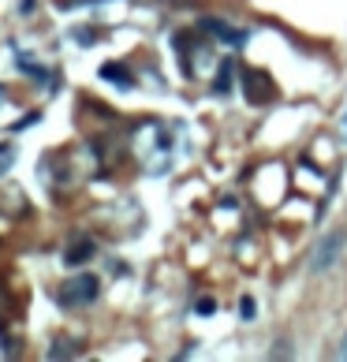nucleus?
<instances>
[{
	"mask_svg": "<svg viewBox=\"0 0 347 362\" xmlns=\"http://www.w3.org/2000/svg\"><path fill=\"white\" fill-rule=\"evenodd\" d=\"M30 124H38V113H30V116H23L19 124H12V135H19L23 127H30Z\"/></svg>",
	"mask_w": 347,
	"mask_h": 362,
	"instance_id": "nucleus-10",
	"label": "nucleus"
},
{
	"mask_svg": "<svg viewBox=\"0 0 347 362\" xmlns=\"http://www.w3.org/2000/svg\"><path fill=\"white\" fill-rule=\"evenodd\" d=\"M243 94H246V105H254V108H262V105H269L276 97V86H273V79H269L265 71H243Z\"/></svg>",
	"mask_w": 347,
	"mask_h": 362,
	"instance_id": "nucleus-2",
	"label": "nucleus"
},
{
	"mask_svg": "<svg viewBox=\"0 0 347 362\" xmlns=\"http://www.w3.org/2000/svg\"><path fill=\"white\" fill-rule=\"evenodd\" d=\"M216 94H228V86H232V60H224L221 64V75H216Z\"/></svg>",
	"mask_w": 347,
	"mask_h": 362,
	"instance_id": "nucleus-7",
	"label": "nucleus"
},
{
	"mask_svg": "<svg viewBox=\"0 0 347 362\" xmlns=\"http://www.w3.org/2000/svg\"><path fill=\"white\" fill-rule=\"evenodd\" d=\"M344 239H347V232H344V228H340V232H329V236H325L321 243L313 247L310 269H313V273H325V269H329L332 261L340 258V250H344Z\"/></svg>",
	"mask_w": 347,
	"mask_h": 362,
	"instance_id": "nucleus-3",
	"label": "nucleus"
},
{
	"mask_svg": "<svg viewBox=\"0 0 347 362\" xmlns=\"http://www.w3.org/2000/svg\"><path fill=\"white\" fill-rule=\"evenodd\" d=\"M194 310H198L202 317H209V314L216 310V303H213V299H198V306H194Z\"/></svg>",
	"mask_w": 347,
	"mask_h": 362,
	"instance_id": "nucleus-11",
	"label": "nucleus"
},
{
	"mask_svg": "<svg viewBox=\"0 0 347 362\" xmlns=\"http://www.w3.org/2000/svg\"><path fill=\"white\" fill-rule=\"evenodd\" d=\"M97 291H101V280L90 277V273H82V277H71L68 284H60L57 291V303L68 306V310H75V306H86L97 299Z\"/></svg>",
	"mask_w": 347,
	"mask_h": 362,
	"instance_id": "nucleus-1",
	"label": "nucleus"
},
{
	"mask_svg": "<svg viewBox=\"0 0 347 362\" xmlns=\"http://www.w3.org/2000/svg\"><path fill=\"white\" fill-rule=\"evenodd\" d=\"M336 359H347V336H344V344H340V351H336Z\"/></svg>",
	"mask_w": 347,
	"mask_h": 362,
	"instance_id": "nucleus-14",
	"label": "nucleus"
},
{
	"mask_svg": "<svg viewBox=\"0 0 347 362\" xmlns=\"http://www.w3.org/2000/svg\"><path fill=\"white\" fill-rule=\"evenodd\" d=\"M71 38H75V41H82V45H90V41H94V30H82V27H75V30H71Z\"/></svg>",
	"mask_w": 347,
	"mask_h": 362,
	"instance_id": "nucleus-9",
	"label": "nucleus"
},
{
	"mask_svg": "<svg viewBox=\"0 0 347 362\" xmlns=\"http://www.w3.org/2000/svg\"><path fill=\"white\" fill-rule=\"evenodd\" d=\"M34 4H38V0H19V8H23V15H30V12H34Z\"/></svg>",
	"mask_w": 347,
	"mask_h": 362,
	"instance_id": "nucleus-13",
	"label": "nucleus"
},
{
	"mask_svg": "<svg viewBox=\"0 0 347 362\" xmlns=\"http://www.w3.org/2000/svg\"><path fill=\"white\" fill-rule=\"evenodd\" d=\"M101 79H105V82H112V86H120V90H131V86H135L131 71H127V64H116V60L101 64Z\"/></svg>",
	"mask_w": 347,
	"mask_h": 362,
	"instance_id": "nucleus-5",
	"label": "nucleus"
},
{
	"mask_svg": "<svg viewBox=\"0 0 347 362\" xmlns=\"http://www.w3.org/2000/svg\"><path fill=\"white\" fill-rule=\"evenodd\" d=\"M344 138H347V116H344Z\"/></svg>",
	"mask_w": 347,
	"mask_h": 362,
	"instance_id": "nucleus-15",
	"label": "nucleus"
},
{
	"mask_svg": "<svg viewBox=\"0 0 347 362\" xmlns=\"http://www.w3.org/2000/svg\"><path fill=\"white\" fill-rule=\"evenodd\" d=\"M8 168H12V153H0V175H4Z\"/></svg>",
	"mask_w": 347,
	"mask_h": 362,
	"instance_id": "nucleus-12",
	"label": "nucleus"
},
{
	"mask_svg": "<svg viewBox=\"0 0 347 362\" xmlns=\"http://www.w3.org/2000/svg\"><path fill=\"white\" fill-rule=\"evenodd\" d=\"M0 94H4V86H0Z\"/></svg>",
	"mask_w": 347,
	"mask_h": 362,
	"instance_id": "nucleus-16",
	"label": "nucleus"
},
{
	"mask_svg": "<svg viewBox=\"0 0 347 362\" xmlns=\"http://www.w3.org/2000/svg\"><path fill=\"white\" fill-rule=\"evenodd\" d=\"M254 310H258V303L251 299V295H243V299H239V317H243V321H254V317H258Z\"/></svg>",
	"mask_w": 347,
	"mask_h": 362,
	"instance_id": "nucleus-8",
	"label": "nucleus"
},
{
	"mask_svg": "<svg viewBox=\"0 0 347 362\" xmlns=\"http://www.w3.org/2000/svg\"><path fill=\"white\" fill-rule=\"evenodd\" d=\"M202 30H209L213 38H221L224 45H232V49H243L246 45V30H239V27H228V23H221V19H202Z\"/></svg>",
	"mask_w": 347,
	"mask_h": 362,
	"instance_id": "nucleus-4",
	"label": "nucleus"
},
{
	"mask_svg": "<svg viewBox=\"0 0 347 362\" xmlns=\"http://www.w3.org/2000/svg\"><path fill=\"white\" fill-rule=\"evenodd\" d=\"M94 239H75V243L68 247V254H64V261H68V266H86V261L94 258Z\"/></svg>",
	"mask_w": 347,
	"mask_h": 362,
	"instance_id": "nucleus-6",
	"label": "nucleus"
}]
</instances>
